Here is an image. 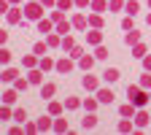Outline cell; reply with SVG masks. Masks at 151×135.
<instances>
[{
  "instance_id": "obj_1",
  "label": "cell",
  "mask_w": 151,
  "mask_h": 135,
  "mask_svg": "<svg viewBox=\"0 0 151 135\" xmlns=\"http://www.w3.org/2000/svg\"><path fill=\"white\" fill-rule=\"evenodd\" d=\"M127 97H129L132 103H135L138 108H143V105L148 103V97H151V95H146V92H143V87H132V84H129V89H127Z\"/></svg>"
},
{
  "instance_id": "obj_2",
  "label": "cell",
  "mask_w": 151,
  "mask_h": 135,
  "mask_svg": "<svg viewBox=\"0 0 151 135\" xmlns=\"http://www.w3.org/2000/svg\"><path fill=\"white\" fill-rule=\"evenodd\" d=\"M43 8H46V6L41 3V0H38V3H27V6H24V16L38 22V19H43Z\"/></svg>"
},
{
  "instance_id": "obj_3",
  "label": "cell",
  "mask_w": 151,
  "mask_h": 135,
  "mask_svg": "<svg viewBox=\"0 0 151 135\" xmlns=\"http://www.w3.org/2000/svg\"><path fill=\"white\" fill-rule=\"evenodd\" d=\"M119 79H122V73H119L116 68H108V70L103 73V81H105V84H116Z\"/></svg>"
},
{
  "instance_id": "obj_4",
  "label": "cell",
  "mask_w": 151,
  "mask_h": 135,
  "mask_svg": "<svg viewBox=\"0 0 151 135\" xmlns=\"http://www.w3.org/2000/svg\"><path fill=\"white\" fill-rule=\"evenodd\" d=\"M51 30H54V19H38V32L49 35Z\"/></svg>"
},
{
  "instance_id": "obj_5",
  "label": "cell",
  "mask_w": 151,
  "mask_h": 135,
  "mask_svg": "<svg viewBox=\"0 0 151 135\" xmlns=\"http://www.w3.org/2000/svg\"><path fill=\"white\" fill-rule=\"evenodd\" d=\"M81 127H84V130H94V127H97V116H94V111H89L86 116H84Z\"/></svg>"
},
{
  "instance_id": "obj_6",
  "label": "cell",
  "mask_w": 151,
  "mask_h": 135,
  "mask_svg": "<svg viewBox=\"0 0 151 135\" xmlns=\"http://www.w3.org/2000/svg\"><path fill=\"white\" fill-rule=\"evenodd\" d=\"M70 22H73V27H76V30H86V27H89V19H86V16H81V14H76Z\"/></svg>"
},
{
  "instance_id": "obj_7",
  "label": "cell",
  "mask_w": 151,
  "mask_h": 135,
  "mask_svg": "<svg viewBox=\"0 0 151 135\" xmlns=\"http://www.w3.org/2000/svg\"><path fill=\"white\" fill-rule=\"evenodd\" d=\"M135 108H138V105H135V103L129 100L127 105H122V108H119V113H122V116H129V119H135V113H138Z\"/></svg>"
},
{
  "instance_id": "obj_8",
  "label": "cell",
  "mask_w": 151,
  "mask_h": 135,
  "mask_svg": "<svg viewBox=\"0 0 151 135\" xmlns=\"http://www.w3.org/2000/svg\"><path fill=\"white\" fill-rule=\"evenodd\" d=\"M86 41H89L92 46H100V41H103L100 30H97V27H94V30H89V32H86Z\"/></svg>"
},
{
  "instance_id": "obj_9",
  "label": "cell",
  "mask_w": 151,
  "mask_h": 135,
  "mask_svg": "<svg viewBox=\"0 0 151 135\" xmlns=\"http://www.w3.org/2000/svg\"><path fill=\"white\" fill-rule=\"evenodd\" d=\"M113 97H116L113 89H100V92H97V100H100V103H113Z\"/></svg>"
},
{
  "instance_id": "obj_10",
  "label": "cell",
  "mask_w": 151,
  "mask_h": 135,
  "mask_svg": "<svg viewBox=\"0 0 151 135\" xmlns=\"http://www.w3.org/2000/svg\"><path fill=\"white\" fill-rule=\"evenodd\" d=\"M6 19H8V25H16L19 19H22V11L19 8H8V14H6Z\"/></svg>"
},
{
  "instance_id": "obj_11",
  "label": "cell",
  "mask_w": 151,
  "mask_h": 135,
  "mask_svg": "<svg viewBox=\"0 0 151 135\" xmlns=\"http://www.w3.org/2000/svg\"><path fill=\"white\" fill-rule=\"evenodd\" d=\"M70 30H73V22H65V19L57 22V32H60V35H70Z\"/></svg>"
},
{
  "instance_id": "obj_12",
  "label": "cell",
  "mask_w": 151,
  "mask_h": 135,
  "mask_svg": "<svg viewBox=\"0 0 151 135\" xmlns=\"http://www.w3.org/2000/svg\"><path fill=\"white\" fill-rule=\"evenodd\" d=\"M70 60H73V57H70ZM70 60H60V62H57V73H70L73 70V62Z\"/></svg>"
},
{
  "instance_id": "obj_13",
  "label": "cell",
  "mask_w": 151,
  "mask_h": 135,
  "mask_svg": "<svg viewBox=\"0 0 151 135\" xmlns=\"http://www.w3.org/2000/svg\"><path fill=\"white\" fill-rule=\"evenodd\" d=\"M27 79H30V84H41V81H43V70L30 68V76H27Z\"/></svg>"
},
{
  "instance_id": "obj_14",
  "label": "cell",
  "mask_w": 151,
  "mask_h": 135,
  "mask_svg": "<svg viewBox=\"0 0 151 135\" xmlns=\"http://www.w3.org/2000/svg\"><path fill=\"white\" fill-rule=\"evenodd\" d=\"M16 92H19V89H8V92H3V103H6V105H14V103H16Z\"/></svg>"
},
{
  "instance_id": "obj_15",
  "label": "cell",
  "mask_w": 151,
  "mask_h": 135,
  "mask_svg": "<svg viewBox=\"0 0 151 135\" xmlns=\"http://www.w3.org/2000/svg\"><path fill=\"white\" fill-rule=\"evenodd\" d=\"M148 119H151V116H148L146 111H138V113H135V124H138V127H146V124H148Z\"/></svg>"
},
{
  "instance_id": "obj_16",
  "label": "cell",
  "mask_w": 151,
  "mask_h": 135,
  "mask_svg": "<svg viewBox=\"0 0 151 135\" xmlns=\"http://www.w3.org/2000/svg\"><path fill=\"white\" fill-rule=\"evenodd\" d=\"M78 65L84 68V70H92V65H94V57H89V54H84L81 60H78Z\"/></svg>"
},
{
  "instance_id": "obj_17",
  "label": "cell",
  "mask_w": 151,
  "mask_h": 135,
  "mask_svg": "<svg viewBox=\"0 0 151 135\" xmlns=\"http://www.w3.org/2000/svg\"><path fill=\"white\" fill-rule=\"evenodd\" d=\"M124 8H127V14H129V16H135L140 6H138V0H127V3H124Z\"/></svg>"
},
{
  "instance_id": "obj_18",
  "label": "cell",
  "mask_w": 151,
  "mask_h": 135,
  "mask_svg": "<svg viewBox=\"0 0 151 135\" xmlns=\"http://www.w3.org/2000/svg\"><path fill=\"white\" fill-rule=\"evenodd\" d=\"M46 43H49L51 49H54V46H62V41H60V32H57V35H54V32H49V35H46Z\"/></svg>"
},
{
  "instance_id": "obj_19",
  "label": "cell",
  "mask_w": 151,
  "mask_h": 135,
  "mask_svg": "<svg viewBox=\"0 0 151 135\" xmlns=\"http://www.w3.org/2000/svg\"><path fill=\"white\" fill-rule=\"evenodd\" d=\"M132 57H135V60H143V57H146V46H143V43H135V49H132Z\"/></svg>"
},
{
  "instance_id": "obj_20",
  "label": "cell",
  "mask_w": 151,
  "mask_h": 135,
  "mask_svg": "<svg viewBox=\"0 0 151 135\" xmlns=\"http://www.w3.org/2000/svg\"><path fill=\"white\" fill-rule=\"evenodd\" d=\"M51 95H54V84H43V87H41V97H43V100H49Z\"/></svg>"
},
{
  "instance_id": "obj_21",
  "label": "cell",
  "mask_w": 151,
  "mask_h": 135,
  "mask_svg": "<svg viewBox=\"0 0 151 135\" xmlns=\"http://www.w3.org/2000/svg\"><path fill=\"white\" fill-rule=\"evenodd\" d=\"M51 127V113H49V116H41V119H38V130H49Z\"/></svg>"
},
{
  "instance_id": "obj_22",
  "label": "cell",
  "mask_w": 151,
  "mask_h": 135,
  "mask_svg": "<svg viewBox=\"0 0 151 135\" xmlns=\"http://www.w3.org/2000/svg\"><path fill=\"white\" fill-rule=\"evenodd\" d=\"M129 130H132V122H129V116H124L119 122V132H129Z\"/></svg>"
},
{
  "instance_id": "obj_23",
  "label": "cell",
  "mask_w": 151,
  "mask_h": 135,
  "mask_svg": "<svg viewBox=\"0 0 151 135\" xmlns=\"http://www.w3.org/2000/svg\"><path fill=\"white\" fill-rule=\"evenodd\" d=\"M84 87L86 89H97V79H94V76H84Z\"/></svg>"
},
{
  "instance_id": "obj_24",
  "label": "cell",
  "mask_w": 151,
  "mask_h": 135,
  "mask_svg": "<svg viewBox=\"0 0 151 135\" xmlns=\"http://www.w3.org/2000/svg\"><path fill=\"white\" fill-rule=\"evenodd\" d=\"M3 81H16V70L14 68H6L3 70Z\"/></svg>"
},
{
  "instance_id": "obj_25",
  "label": "cell",
  "mask_w": 151,
  "mask_h": 135,
  "mask_svg": "<svg viewBox=\"0 0 151 135\" xmlns=\"http://www.w3.org/2000/svg\"><path fill=\"white\" fill-rule=\"evenodd\" d=\"M78 105H81V100H78V97H68V100H65V108H68V111L78 108Z\"/></svg>"
},
{
  "instance_id": "obj_26",
  "label": "cell",
  "mask_w": 151,
  "mask_h": 135,
  "mask_svg": "<svg viewBox=\"0 0 151 135\" xmlns=\"http://www.w3.org/2000/svg\"><path fill=\"white\" fill-rule=\"evenodd\" d=\"M140 87H143V89H151V70H146V73H143V79H140Z\"/></svg>"
},
{
  "instance_id": "obj_27",
  "label": "cell",
  "mask_w": 151,
  "mask_h": 135,
  "mask_svg": "<svg viewBox=\"0 0 151 135\" xmlns=\"http://www.w3.org/2000/svg\"><path fill=\"white\" fill-rule=\"evenodd\" d=\"M124 41H127L129 46H132V43H138V41H140V32H138V30H132V32H129V35L124 38Z\"/></svg>"
},
{
  "instance_id": "obj_28",
  "label": "cell",
  "mask_w": 151,
  "mask_h": 135,
  "mask_svg": "<svg viewBox=\"0 0 151 135\" xmlns=\"http://www.w3.org/2000/svg\"><path fill=\"white\" fill-rule=\"evenodd\" d=\"M14 119H16L19 124H24V122H27V113H24L22 108H16V111H14Z\"/></svg>"
},
{
  "instance_id": "obj_29",
  "label": "cell",
  "mask_w": 151,
  "mask_h": 135,
  "mask_svg": "<svg viewBox=\"0 0 151 135\" xmlns=\"http://www.w3.org/2000/svg\"><path fill=\"white\" fill-rule=\"evenodd\" d=\"M73 3H76V0H57V8H62V11H70V8H73Z\"/></svg>"
},
{
  "instance_id": "obj_30",
  "label": "cell",
  "mask_w": 151,
  "mask_h": 135,
  "mask_svg": "<svg viewBox=\"0 0 151 135\" xmlns=\"http://www.w3.org/2000/svg\"><path fill=\"white\" fill-rule=\"evenodd\" d=\"M105 6H108L105 0H92V8L97 11V14H103V11H105Z\"/></svg>"
},
{
  "instance_id": "obj_31",
  "label": "cell",
  "mask_w": 151,
  "mask_h": 135,
  "mask_svg": "<svg viewBox=\"0 0 151 135\" xmlns=\"http://www.w3.org/2000/svg\"><path fill=\"white\" fill-rule=\"evenodd\" d=\"M73 46H76V41H73L70 35H65V38H62V49H65V51H70Z\"/></svg>"
},
{
  "instance_id": "obj_32",
  "label": "cell",
  "mask_w": 151,
  "mask_h": 135,
  "mask_svg": "<svg viewBox=\"0 0 151 135\" xmlns=\"http://www.w3.org/2000/svg\"><path fill=\"white\" fill-rule=\"evenodd\" d=\"M97 103H100V100H92V97H86V100H84V108H86V111H97Z\"/></svg>"
},
{
  "instance_id": "obj_33",
  "label": "cell",
  "mask_w": 151,
  "mask_h": 135,
  "mask_svg": "<svg viewBox=\"0 0 151 135\" xmlns=\"http://www.w3.org/2000/svg\"><path fill=\"white\" fill-rule=\"evenodd\" d=\"M89 25L100 30V25H103V19H100V14H97V11H94V16H89Z\"/></svg>"
},
{
  "instance_id": "obj_34",
  "label": "cell",
  "mask_w": 151,
  "mask_h": 135,
  "mask_svg": "<svg viewBox=\"0 0 151 135\" xmlns=\"http://www.w3.org/2000/svg\"><path fill=\"white\" fill-rule=\"evenodd\" d=\"M51 68H57V65H54V62L49 60V57H43V60H41V70L46 73V70H51Z\"/></svg>"
},
{
  "instance_id": "obj_35",
  "label": "cell",
  "mask_w": 151,
  "mask_h": 135,
  "mask_svg": "<svg viewBox=\"0 0 151 135\" xmlns=\"http://www.w3.org/2000/svg\"><path fill=\"white\" fill-rule=\"evenodd\" d=\"M70 57H73V60H81V57H84V49L81 46H73L70 49Z\"/></svg>"
},
{
  "instance_id": "obj_36",
  "label": "cell",
  "mask_w": 151,
  "mask_h": 135,
  "mask_svg": "<svg viewBox=\"0 0 151 135\" xmlns=\"http://www.w3.org/2000/svg\"><path fill=\"white\" fill-rule=\"evenodd\" d=\"M27 84H30V79H27V81H24V79H16V81H14V87H16L19 92H24V89H27Z\"/></svg>"
},
{
  "instance_id": "obj_37",
  "label": "cell",
  "mask_w": 151,
  "mask_h": 135,
  "mask_svg": "<svg viewBox=\"0 0 151 135\" xmlns=\"http://www.w3.org/2000/svg\"><path fill=\"white\" fill-rule=\"evenodd\" d=\"M54 130H57V132H65V130H68V122H65V119H57V122H54Z\"/></svg>"
},
{
  "instance_id": "obj_38",
  "label": "cell",
  "mask_w": 151,
  "mask_h": 135,
  "mask_svg": "<svg viewBox=\"0 0 151 135\" xmlns=\"http://www.w3.org/2000/svg\"><path fill=\"white\" fill-rule=\"evenodd\" d=\"M46 49H49V43H35V54H41V57H46Z\"/></svg>"
},
{
  "instance_id": "obj_39",
  "label": "cell",
  "mask_w": 151,
  "mask_h": 135,
  "mask_svg": "<svg viewBox=\"0 0 151 135\" xmlns=\"http://www.w3.org/2000/svg\"><path fill=\"white\" fill-rule=\"evenodd\" d=\"M0 62H3V65H8V62H11V51H8V49L0 51Z\"/></svg>"
},
{
  "instance_id": "obj_40",
  "label": "cell",
  "mask_w": 151,
  "mask_h": 135,
  "mask_svg": "<svg viewBox=\"0 0 151 135\" xmlns=\"http://www.w3.org/2000/svg\"><path fill=\"white\" fill-rule=\"evenodd\" d=\"M49 113H51V116H57V113H62V105H60V103H51V105H49Z\"/></svg>"
},
{
  "instance_id": "obj_41",
  "label": "cell",
  "mask_w": 151,
  "mask_h": 135,
  "mask_svg": "<svg viewBox=\"0 0 151 135\" xmlns=\"http://www.w3.org/2000/svg\"><path fill=\"white\" fill-rule=\"evenodd\" d=\"M0 119H3V122H6V119H11V108H8V105L0 108Z\"/></svg>"
},
{
  "instance_id": "obj_42",
  "label": "cell",
  "mask_w": 151,
  "mask_h": 135,
  "mask_svg": "<svg viewBox=\"0 0 151 135\" xmlns=\"http://www.w3.org/2000/svg\"><path fill=\"white\" fill-rule=\"evenodd\" d=\"M94 57H97V60H105V57H108V51H105L103 46H97V51H94Z\"/></svg>"
},
{
  "instance_id": "obj_43",
  "label": "cell",
  "mask_w": 151,
  "mask_h": 135,
  "mask_svg": "<svg viewBox=\"0 0 151 135\" xmlns=\"http://www.w3.org/2000/svg\"><path fill=\"white\" fill-rule=\"evenodd\" d=\"M122 27H124L127 32H129V30H135V27H132V16H127V19H124V22H122Z\"/></svg>"
},
{
  "instance_id": "obj_44",
  "label": "cell",
  "mask_w": 151,
  "mask_h": 135,
  "mask_svg": "<svg viewBox=\"0 0 151 135\" xmlns=\"http://www.w3.org/2000/svg\"><path fill=\"white\" fill-rule=\"evenodd\" d=\"M22 62H24V68H35V57H24Z\"/></svg>"
},
{
  "instance_id": "obj_45",
  "label": "cell",
  "mask_w": 151,
  "mask_h": 135,
  "mask_svg": "<svg viewBox=\"0 0 151 135\" xmlns=\"http://www.w3.org/2000/svg\"><path fill=\"white\" fill-rule=\"evenodd\" d=\"M124 6V0H111V11H116V8H122Z\"/></svg>"
},
{
  "instance_id": "obj_46",
  "label": "cell",
  "mask_w": 151,
  "mask_h": 135,
  "mask_svg": "<svg viewBox=\"0 0 151 135\" xmlns=\"http://www.w3.org/2000/svg\"><path fill=\"white\" fill-rule=\"evenodd\" d=\"M143 68H146V70H151V57H143Z\"/></svg>"
},
{
  "instance_id": "obj_47",
  "label": "cell",
  "mask_w": 151,
  "mask_h": 135,
  "mask_svg": "<svg viewBox=\"0 0 151 135\" xmlns=\"http://www.w3.org/2000/svg\"><path fill=\"white\" fill-rule=\"evenodd\" d=\"M76 6H78V8H86V6H89V0H76Z\"/></svg>"
},
{
  "instance_id": "obj_48",
  "label": "cell",
  "mask_w": 151,
  "mask_h": 135,
  "mask_svg": "<svg viewBox=\"0 0 151 135\" xmlns=\"http://www.w3.org/2000/svg\"><path fill=\"white\" fill-rule=\"evenodd\" d=\"M41 3H43V6L49 8V6H54V0H41Z\"/></svg>"
},
{
  "instance_id": "obj_49",
  "label": "cell",
  "mask_w": 151,
  "mask_h": 135,
  "mask_svg": "<svg viewBox=\"0 0 151 135\" xmlns=\"http://www.w3.org/2000/svg\"><path fill=\"white\" fill-rule=\"evenodd\" d=\"M146 22H148V25H151V14H148V19H146Z\"/></svg>"
},
{
  "instance_id": "obj_50",
  "label": "cell",
  "mask_w": 151,
  "mask_h": 135,
  "mask_svg": "<svg viewBox=\"0 0 151 135\" xmlns=\"http://www.w3.org/2000/svg\"><path fill=\"white\" fill-rule=\"evenodd\" d=\"M8 3H19V0H8Z\"/></svg>"
},
{
  "instance_id": "obj_51",
  "label": "cell",
  "mask_w": 151,
  "mask_h": 135,
  "mask_svg": "<svg viewBox=\"0 0 151 135\" xmlns=\"http://www.w3.org/2000/svg\"><path fill=\"white\" fill-rule=\"evenodd\" d=\"M148 8H151V0H148Z\"/></svg>"
}]
</instances>
